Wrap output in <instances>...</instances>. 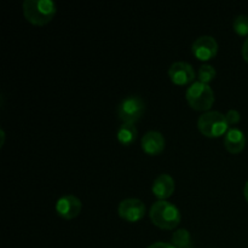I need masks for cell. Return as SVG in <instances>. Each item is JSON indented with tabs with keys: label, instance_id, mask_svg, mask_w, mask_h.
I'll use <instances>...</instances> for the list:
<instances>
[{
	"label": "cell",
	"instance_id": "1",
	"mask_svg": "<svg viewBox=\"0 0 248 248\" xmlns=\"http://www.w3.org/2000/svg\"><path fill=\"white\" fill-rule=\"evenodd\" d=\"M149 217L153 224L164 230H173L179 225L182 215L174 203L167 200H159L150 207Z\"/></svg>",
	"mask_w": 248,
	"mask_h": 248
},
{
	"label": "cell",
	"instance_id": "2",
	"mask_svg": "<svg viewBox=\"0 0 248 248\" xmlns=\"http://www.w3.org/2000/svg\"><path fill=\"white\" fill-rule=\"evenodd\" d=\"M57 12V6L52 0H24L23 14L27 21L34 26L50 23Z\"/></svg>",
	"mask_w": 248,
	"mask_h": 248
},
{
	"label": "cell",
	"instance_id": "3",
	"mask_svg": "<svg viewBox=\"0 0 248 248\" xmlns=\"http://www.w3.org/2000/svg\"><path fill=\"white\" fill-rule=\"evenodd\" d=\"M186 102L194 110L210 111L215 103V92L208 84L195 81L186 90Z\"/></svg>",
	"mask_w": 248,
	"mask_h": 248
},
{
	"label": "cell",
	"instance_id": "4",
	"mask_svg": "<svg viewBox=\"0 0 248 248\" xmlns=\"http://www.w3.org/2000/svg\"><path fill=\"white\" fill-rule=\"evenodd\" d=\"M199 131L208 138H218L225 135L229 130V124L224 114L217 110L203 113L198 120Z\"/></svg>",
	"mask_w": 248,
	"mask_h": 248
},
{
	"label": "cell",
	"instance_id": "5",
	"mask_svg": "<svg viewBox=\"0 0 248 248\" xmlns=\"http://www.w3.org/2000/svg\"><path fill=\"white\" fill-rule=\"evenodd\" d=\"M145 111V103L140 96H128L119 103L116 113L123 124H135Z\"/></svg>",
	"mask_w": 248,
	"mask_h": 248
},
{
	"label": "cell",
	"instance_id": "6",
	"mask_svg": "<svg viewBox=\"0 0 248 248\" xmlns=\"http://www.w3.org/2000/svg\"><path fill=\"white\" fill-rule=\"evenodd\" d=\"M145 205L140 199H125L119 203L118 213L128 223H137L145 216Z\"/></svg>",
	"mask_w": 248,
	"mask_h": 248
},
{
	"label": "cell",
	"instance_id": "7",
	"mask_svg": "<svg viewBox=\"0 0 248 248\" xmlns=\"http://www.w3.org/2000/svg\"><path fill=\"white\" fill-rule=\"evenodd\" d=\"M194 56L198 60L207 62L217 56L218 53V43L213 36L202 35L199 36L191 46Z\"/></svg>",
	"mask_w": 248,
	"mask_h": 248
},
{
	"label": "cell",
	"instance_id": "8",
	"mask_svg": "<svg viewBox=\"0 0 248 248\" xmlns=\"http://www.w3.org/2000/svg\"><path fill=\"white\" fill-rule=\"evenodd\" d=\"M169 77L173 84L184 86V85L195 82L194 81V79H195V70H194L193 65L190 63L178 61V62H174L170 65Z\"/></svg>",
	"mask_w": 248,
	"mask_h": 248
},
{
	"label": "cell",
	"instance_id": "9",
	"mask_svg": "<svg viewBox=\"0 0 248 248\" xmlns=\"http://www.w3.org/2000/svg\"><path fill=\"white\" fill-rule=\"evenodd\" d=\"M82 203L79 198L75 195H63L56 202V212L63 219H74L80 215Z\"/></svg>",
	"mask_w": 248,
	"mask_h": 248
},
{
	"label": "cell",
	"instance_id": "10",
	"mask_svg": "<svg viewBox=\"0 0 248 248\" xmlns=\"http://www.w3.org/2000/svg\"><path fill=\"white\" fill-rule=\"evenodd\" d=\"M142 150L148 155H159L165 149V137L159 131H149L145 133L140 140Z\"/></svg>",
	"mask_w": 248,
	"mask_h": 248
},
{
	"label": "cell",
	"instance_id": "11",
	"mask_svg": "<svg viewBox=\"0 0 248 248\" xmlns=\"http://www.w3.org/2000/svg\"><path fill=\"white\" fill-rule=\"evenodd\" d=\"M176 189L174 179L170 174L162 173L154 179L152 186V191L154 196H156L159 200H167Z\"/></svg>",
	"mask_w": 248,
	"mask_h": 248
},
{
	"label": "cell",
	"instance_id": "12",
	"mask_svg": "<svg viewBox=\"0 0 248 248\" xmlns=\"http://www.w3.org/2000/svg\"><path fill=\"white\" fill-rule=\"evenodd\" d=\"M224 145L232 154H240L246 145V137L240 128L232 127L224 136Z\"/></svg>",
	"mask_w": 248,
	"mask_h": 248
},
{
	"label": "cell",
	"instance_id": "13",
	"mask_svg": "<svg viewBox=\"0 0 248 248\" xmlns=\"http://www.w3.org/2000/svg\"><path fill=\"white\" fill-rule=\"evenodd\" d=\"M138 131L136 128L135 124H123L120 127L118 128L116 132V138H118L119 143H121L125 147H130L137 140Z\"/></svg>",
	"mask_w": 248,
	"mask_h": 248
},
{
	"label": "cell",
	"instance_id": "14",
	"mask_svg": "<svg viewBox=\"0 0 248 248\" xmlns=\"http://www.w3.org/2000/svg\"><path fill=\"white\" fill-rule=\"evenodd\" d=\"M171 244L176 248H194L191 235L186 229L176 230L172 235Z\"/></svg>",
	"mask_w": 248,
	"mask_h": 248
},
{
	"label": "cell",
	"instance_id": "15",
	"mask_svg": "<svg viewBox=\"0 0 248 248\" xmlns=\"http://www.w3.org/2000/svg\"><path fill=\"white\" fill-rule=\"evenodd\" d=\"M199 81L203 82V84H210L212 80H215L217 72H216L215 67L210 64H202L199 69Z\"/></svg>",
	"mask_w": 248,
	"mask_h": 248
},
{
	"label": "cell",
	"instance_id": "16",
	"mask_svg": "<svg viewBox=\"0 0 248 248\" xmlns=\"http://www.w3.org/2000/svg\"><path fill=\"white\" fill-rule=\"evenodd\" d=\"M232 27H234V31H236L239 35H248V16H246V15H239V16L234 19Z\"/></svg>",
	"mask_w": 248,
	"mask_h": 248
},
{
	"label": "cell",
	"instance_id": "17",
	"mask_svg": "<svg viewBox=\"0 0 248 248\" xmlns=\"http://www.w3.org/2000/svg\"><path fill=\"white\" fill-rule=\"evenodd\" d=\"M225 118H227L229 126L236 125V124H239L240 120H241V114H240L236 109H230V110L225 114Z\"/></svg>",
	"mask_w": 248,
	"mask_h": 248
},
{
	"label": "cell",
	"instance_id": "18",
	"mask_svg": "<svg viewBox=\"0 0 248 248\" xmlns=\"http://www.w3.org/2000/svg\"><path fill=\"white\" fill-rule=\"evenodd\" d=\"M148 248H176L172 244L169 242H155V244L150 245Z\"/></svg>",
	"mask_w": 248,
	"mask_h": 248
},
{
	"label": "cell",
	"instance_id": "19",
	"mask_svg": "<svg viewBox=\"0 0 248 248\" xmlns=\"http://www.w3.org/2000/svg\"><path fill=\"white\" fill-rule=\"evenodd\" d=\"M241 52H242V57H244V60L248 63V36L246 40H245L244 45H242Z\"/></svg>",
	"mask_w": 248,
	"mask_h": 248
},
{
	"label": "cell",
	"instance_id": "20",
	"mask_svg": "<svg viewBox=\"0 0 248 248\" xmlns=\"http://www.w3.org/2000/svg\"><path fill=\"white\" fill-rule=\"evenodd\" d=\"M244 195H245V199H246V201L248 202V181L247 183L245 184V189H244Z\"/></svg>",
	"mask_w": 248,
	"mask_h": 248
},
{
	"label": "cell",
	"instance_id": "21",
	"mask_svg": "<svg viewBox=\"0 0 248 248\" xmlns=\"http://www.w3.org/2000/svg\"><path fill=\"white\" fill-rule=\"evenodd\" d=\"M0 136H1V143H0V147H2V145H4V142H5V132H4V130L0 131Z\"/></svg>",
	"mask_w": 248,
	"mask_h": 248
}]
</instances>
